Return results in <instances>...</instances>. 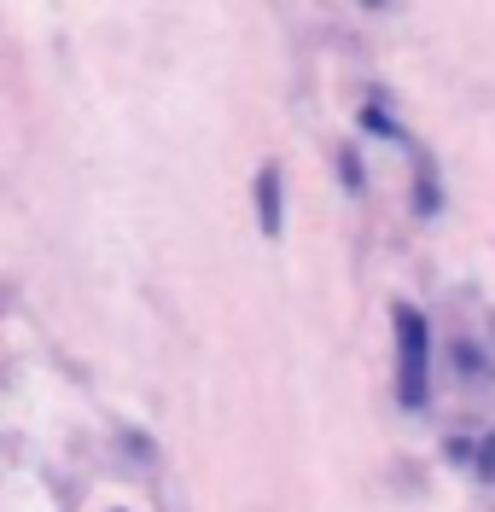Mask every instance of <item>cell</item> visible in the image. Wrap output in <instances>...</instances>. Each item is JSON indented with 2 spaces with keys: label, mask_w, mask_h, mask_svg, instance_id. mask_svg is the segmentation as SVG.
Masks as SVG:
<instances>
[{
  "label": "cell",
  "mask_w": 495,
  "mask_h": 512,
  "mask_svg": "<svg viewBox=\"0 0 495 512\" xmlns=\"http://www.w3.org/2000/svg\"><path fill=\"white\" fill-rule=\"evenodd\" d=\"M426 361H431V338L420 309H396V390H402V408H420L426 402Z\"/></svg>",
  "instance_id": "1"
},
{
  "label": "cell",
  "mask_w": 495,
  "mask_h": 512,
  "mask_svg": "<svg viewBox=\"0 0 495 512\" xmlns=\"http://www.w3.org/2000/svg\"><path fill=\"white\" fill-rule=\"evenodd\" d=\"M367 6H379V0H367Z\"/></svg>",
  "instance_id": "5"
},
{
  "label": "cell",
  "mask_w": 495,
  "mask_h": 512,
  "mask_svg": "<svg viewBox=\"0 0 495 512\" xmlns=\"http://www.w3.org/2000/svg\"><path fill=\"white\" fill-rule=\"evenodd\" d=\"M484 478L495 483V437H490V443H484Z\"/></svg>",
  "instance_id": "4"
},
{
  "label": "cell",
  "mask_w": 495,
  "mask_h": 512,
  "mask_svg": "<svg viewBox=\"0 0 495 512\" xmlns=\"http://www.w3.org/2000/svg\"><path fill=\"white\" fill-rule=\"evenodd\" d=\"M367 128H379V134H396V123L391 117H385V111H379V105H367V117H362Z\"/></svg>",
  "instance_id": "3"
},
{
  "label": "cell",
  "mask_w": 495,
  "mask_h": 512,
  "mask_svg": "<svg viewBox=\"0 0 495 512\" xmlns=\"http://www.w3.org/2000/svg\"><path fill=\"white\" fill-rule=\"evenodd\" d=\"M257 216H263V233H280V169L257 175Z\"/></svg>",
  "instance_id": "2"
}]
</instances>
